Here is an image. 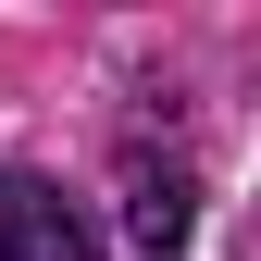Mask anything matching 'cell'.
Returning <instances> with one entry per match:
<instances>
[{"label":"cell","instance_id":"1","mask_svg":"<svg viewBox=\"0 0 261 261\" xmlns=\"http://www.w3.org/2000/svg\"><path fill=\"white\" fill-rule=\"evenodd\" d=\"M0 261H100V237L50 174H0Z\"/></svg>","mask_w":261,"mask_h":261},{"label":"cell","instance_id":"2","mask_svg":"<svg viewBox=\"0 0 261 261\" xmlns=\"http://www.w3.org/2000/svg\"><path fill=\"white\" fill-rule=\"evenodd\" d=\"M187 224H199V187L137 162V174H124V249H137V261H174V249H187Z\"/></svg>","mask_w":261,"mask_h":261}]
</instances>
